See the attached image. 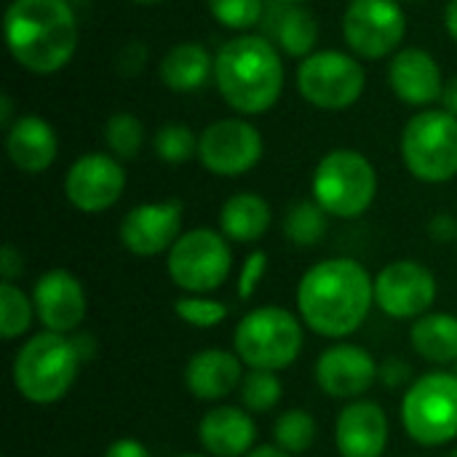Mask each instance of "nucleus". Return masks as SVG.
Returning a JSON list of instances; mask_svg holds the SVG:
<instances>
[{"instance_id":"obj_1","label":"nucleus","mask_w":457,"mask_h":457,"mask_svg":"<svg viewBox=\"0 0 457 457\" xmlns=\"http://www.w3.org/2000/svg\"><path fill=\"white\" fill-rule=\"evenodd\" d=\"M375 305V278L351 257H329L305 270L297 287L303 324L329 340H345Z\"/></svg>"},{"instance_id":"obj_2","label":"nucleus","mask_w":457,"mask_h":457,"mask_svg":"<svg viewBox=\"0 0 457 457\" xmlns=\"http://www.w3.org/2000/svg\"><path fill=\"white\" fill-rule=\"evenodd\" d=\"M3 35L13 62L32 75L64 70L78 51V19L70 0H11Z\"/></svg>"},{"instance_id":"obj_3","label":"nucleus","mask_w":457,"mask_h":457,"mask_svg":"<svg viewBox=\"0 0 457 457\" xmlns=\"http://www.w3.org/2000/svg\"><path fill=\"white\" fill-rule=\"evenodd\" d=\"M214 86L238 115H262L284 94V62L278 48L260 35H236L214 56Z\"/></svg>"},{"instance_id":"obj_4","label":"nucleus","mask_w":457,"mask_h":457,"mask_svg":"<svg viewBox=\"0 0 457 457\" xmlns=\"http://www.w3.org/2000/svg\"><path fill=\"white\" fill-rule=\"evenodd\" d=\"M80 364L83 356L72 335L43 329L16 351L11 380L16 394L29 404H56L70 394Z\"/></svg>"},{"instance_id":"obj_5","label":"nucleus","mask_w":457,"mask_h":457,"mask_svg":"<svg viewBox=\"0 0 457 457\" xmlns=\"http://www.w3.org/2000/svg\"><path fill=\"white\" fill-rule=\"evenodd\" d=\"M311 193L329 217L356 220L375 204L378 171L364 153L337 147L316 163Z\"/></svg>"},{"instance_id":"obj_6","label":"nucleus","mask_w":457,"mask_h":457,"mask_svg":"<svg viewBox=\"0 0 457 457\" xmlns=\"http://www.w3.org/2000/svg\"><path fill=\"white\" fill-rule=\"evenodd\" d=\"M303 319L278 305H262L249 311L236 332L233 348L249 370L281 372L292 367L303 351Z\"/></svg>"},{"instance_id":"obj_7","label":"nucleus","mask_w":457,"mask_h":457,"mask_svg":"<svg viewBox=\"0 0 457 457\" xmlns=\"http://www.w3.org/2000/svg\"><path fill=\"white\" fill-rule=\"evenodd\" d=\"M399 150L415 179L426 185L450 182L457 177V115L445 107L415 112L402 131Z\"/></svg>"},{"instance_id":"obj_8","label":"nucleus","mask_w":457,"mask_h":457,"mask_svg":"<svg viewBox=\"0 0 457 457\" xmlns=\"http://www.w3.org/2000/svg\"><path fill=\"white\" fill-rule=\"evenodd\" d=\"M407 436L420 447H442L457 439V375L428 372L418 378L399 407Z\"/></svg>"},{"instance_id":"obj_9","label":"nucleus","mask_w":457,"mask_h":457,"mask_svg":"<svg viewBox=\"0 0 457 457\" xmlns=\"http://www.w3.org/2000/svg\"><path fill=\"white\" fill-rule=\"evenodd\" d=\"M169 278L187 295H209L233 273L230 241L212 228H193L166 254Z\"/></svg>"},{"instance_id":"obj_10","label":"nucleus","mask_w":457,"mask_h":457,"mask_svg":"<svg viewBox=\"0 0 457 457\" xmlns=\"http://www.w3.org/2000/svg\"><path fill=\"white\" fill-rule=\"evenodd\" d=\"M367 88V72L359 56L324 48L305 56L297 67V91L300 96L319 110H348L353 107Z\"/></svg>"},{"instance_id":"obj_11","label":"nucleus","mask_w":457,"mask_h":457,"mask_svg":"<svg viewBox=\"0 0 457 457\" xmlns=\"http://www.w3.org/2000/svg\"><path fill=\"white\" fill-rule=\"evenodd\" d=\"M407 35L402 0H351L343 13V37L359 59L391 56Z\"/></svg>"},{"instance_id":"obj_12","label":"nucleus","mask_w":457,"mask_h":457,"mask_svg":"<svg viewBox=\"0 0 457 457\" xmlns=\"http://www.w3.org/2000/svg\"><path fill=\"white\" fill-rule=\"evenodd\" d=\"M265 153V139L246 118H220L198 137V161L217 177L249 174Z\"/></svg>"},{"instance_id":"obj_13","label":"nucleus","mask_w":457,"mask_h":457,"mask_svg":"<svg viewBox=\"0 0 457 457\" xmlns=\"http://www.w3.org/2000/svg\"><path fill=\"white\" fill-rule=\"evenodd\" d=\"M126 190V169L110 153H86L64 174V195L83 214L112 209Z\"/></svg>"},{"instance_id":"obj_14","label":"nucleus","mask_w":457,"mask_h":457,"mask_svg":"<svg viewBox=\"0 0 457 457\" xmlns=\"http://www.w3.org/2000/svg\"><path fill=\"white\" fill-rule=\"evenodd\" d=\"M434 300L436 278L418 260H396L375 276V305L391 319H420Z\"/></svg>"},{"instance_id":"obj_15","label":"nucleus","mask_w":457,"mask_h":457,"mask_svg":"<svg viewBox=\"0 0 457 457\" xmlns=\"http://www.w3.org/2000/svg\"><path fill=\"white\" fill-rule=\"evenodd\" d=\"M182 214L185 209L177 198L137 204L123 214L118 225V238L123 249L137 257H155L163 252L169 254V249L182 236Z\"/></svg>"},{"instance_id":"obj_16","label":"nucleus","mask_w":457,"mask_h":457,"mask_svg":"<svg viewBox=\"0 0 457 457\" xmlns=\"http://www.w3.org/2000/svg\"><path fill=\"white\" fill-rule=\"evenodd\" d=\"M32 305L43 329L59 335H75L88 311L83 284L64 268H51L35 281Z\"/></svg>"},{"instance_id":"obj_17","label":"nucleus","mask_w":457,"mask_h":457,"mask_svg":"<svg viewBox=\"0 0 457 457\" xmlns=\"http://www.w3.org/2000/svg\"><path fill=\"white\" fill-rule=\"evenodd\" d=\"M380 378V367L370 351L351 343L327 348L316 361V383L332 399L356 402Z\"/></svg>"},{"instance_id":"obj_18","label":"nucleus","mask_w":457,"mask_h":457,"mask_svg":"<svg viewBox=\"0 0 457 457\" xmlns=\"http://www.w3.org/2000/svg\"><path fill=\"white\" fill-rule=\"evenodd\" d=\"M388 83L399 102L423 110L434 102H442L445 94L439 62L434 59V54L418 46H407L399 54H394L388 64Z\"/></svg>"},{"instance_id":"obj_19","label":"nucleus","mask_w":457,"mask_h":457,"mask_svg":"<svg viewBox=\"0 0 457 457\" xmlns=\"http://www.w3.org/2000/svg\"><path fill=\"white\" fill-rule=\"evenodd\" d=\"M335 447L340 457H383L388 447V418L378 402L356 399L335 420Z\"/></svg>"},{"instance_id":"obj_20","label":"nucleus","mask_w":457,"mask_h":457,"mask_svg":"<svg viewBox=\"0 0 457 457\" xmlns=\"http://www.w3.org/2000/svg\"><path fill=\"white\" fill-rule=\"evenodd\" d=\"M244 380V361L233 351L204 348L185 367V388L201 402H222Z\"/></svg>"},{"instance_id":"obj_21","label":"nucleus","mask_w":457,"mask_h":457,"mask_svg":"<svg viewBox=\"0 0 457 457\" xmlns=\"http://www.w3.org/2000/svg\"><path fill=\"white\" fill-rule=\"evenodd\" d=\"M8 161L24 174H43L59 155V137L40 115H19L5 131Z\"/></svg>"},{"instance_id":"obj_22","label":"nucleus","mask_w":457,"mask_h":457,"mask_svg":"<svg viewBox=\"0 0 457 457\" xmlns=\"http://www.w3.org/2000/svg\"><path fill=\"white\" fill-rule=\"evenodd\" d=\"M257 426L246 410L214 407L198 423V442L209 457H246L254 450Z\"/></svg>"},{"instance_id":"obj_23","label":"nucleus","mask_w":457,"mask_h":457,"mask_svg":"<svg viewBox=\"0 0 457 457\" xmlns=\"http://www.w3.org/2000/svg\"><path fill=\"white\" fill-rule=\"evenodd\" d=\"M158 75L169 91L193 94L201 91L214 78V56L204 43L182 40L163 54Z\"/></svg>"},{"instance_id":"obj_24","label":"nucleus","mask_w":457,"mask_h":457,"mask_svg":"<svg viewBox=\"0 0 457 457\" xmlns=\"http://www.w3.org/2000/svg\"><path fill=\"white\" fill-rule=\"evenodd\" d=\"M273 222L270 204L257 193H236L220 209V233L230 244L260 241Z\"/></svg>"},{"instance_id":"obj_25","label":"nucleus","mask_w":457,"mask_h":457,"mask_svg":"<svg viewBox=\"0 0 457 457\" xmlns=\"http://www.w3.org/2000/svg\"><path fill=\"white\" fill-rule=\"evenodd\" d=\"M410 343L431 364L457 361V316L426 313L410 329Z\"/></svg>"},{"instance_id":"obj_26","label":"nucleus","mask_w":457,"mask_h":457,"mask_svg":"<svg viewBox=\"0 0 457 457\" xmlns=\"http://www.w3.org/2000/svg\"><path fill=\"white\" fill-rule=\"evenodd\" d=\"M276 32V43L278 48L287 54V56H295V59H305L313 54L316 48V40H319V21L316 16L303 8V5H289L281 19L276 21L273 27Z\"/></svg>"},{"instance_id":"obj_27","label":"nucleus","mask_w":457,"mask_h":457,"mask_svg":"<svg viewBox=\"0 0 457 457\" xmlns=\"http://www.w3.org/2000/svg\"><path fill=\"white\" fill-rule=\"evenodd\" d=\"M327 212L311 198L289 206L284 217V233L295 246H316L327 233Z\"/></svg>"},{"instance_id":"obj_28","label":"nucleus","mask_w":457,"mask_h":457,"mask_svg":"<svg viewBox=\"0 0 457 457\" xmlns=\"http://www.w3.org/2000/svg\"><path fill=\"white\" fill-rule=\"evenodd\" d=\"M107 153L118 161H131L145 147V123L134 112H112L104 123Z\"/></svg>"},{"instance_id":"obj_29","label":"nucleus","mask_w":457,"mask_h":457,"mask_svg":"<svg viewBox=\"0 0 457 457\" xmlns=\"http://www.w3.org/2000/svg\"><path fill=\"white\" fill-rule=\"evenodd\" d=\"M35 319L32 297H27L13 281L0 284V337L16 340L29 332Z\"/></svg>"},{"instance_id":"obj_30","label":"nucleus","mask_w":457,"mask_h":457,"mask_svg":"<svg viewBox=\"0 0 457 457\" xmlns=\"http://www.w3.org/2000/svg\"><path fill=\"white\" fill-rule=\"evenodd\" d=\"M276 445L289 455H303L316 442V418L308 410H287L273 423Z\"/></svg>"},{"instance_id":"obj_31","label":"nucleus","mask_w":457,"mask_h":457,"mask_svg":"<svg viewBox=\"0 0 457 457\" xmlns=\"http://www.w3.org/2000/svg\"><path fill=\"white\" fill-rule=\"evenodd\" d=\"M281 396H284V386L276 372L249 370L241 380V402H244V410L252 415L276 410Z\"/></svg>"},{"instance_id":"obj_32","label":"nucleus","mask_w":457,"mask_h":457,"mask_svg":"<svg viewBox=\"0 0 457 457\" xmlns=\"http://www.w3.org/2000/svg\"><path fill=\"white\" fill-rule=\"evenodd\" d=\"M155 155L169 166H182L198 155V137L185 123H163L153 137Z\"/></svg>"},{"instance_id":"obj_33","label":"nucleus","mask_w":457,"mask_h":457,"mask_svg":"<svg viewBox=\"0 0 457 457\" xmlns=\"http://www.w3.org/2000/svg\"><path fill=\"white\" fill-rule=\"evenodd\" d=\"M174 313L179 321L195 327V329H214L228 319V305L220 300H212L206 295H185L174 300Z\"/></svg>"},{"instance_id":"obj_34","label":"nucleus","mask_w":457,"mask_h":457,"mask_svg":"<svg viewBox=\"0 0 457 457\" xmlns=\"http://www.w3.org/2000/svg\"><path fill=\"white\" fill-rule=\"evenodd\" d=\"M209 13L233 32H246L260 24L265 3L262 0H206Z\"/></svg>"},{"instance_id":"obj_35","label":"nucleus","mask_w":457,"mask_h":457,"mask_svg":"<svg viewBox=\"0 0 457 457\" xmlns=\"http://www.w3.org/2000/svg\"><path fill=\"white\" fill-rule=\"evenodd\" d=\"M268 270V254L265 252H252L241 268V276H238V297L241 300H249L254 295V289L260 287L262 276Z\"/></svg>"},{"instance_id":"obj_36","label":"nucleus","mask_w":457,"mask_h":457,"mask_svg":"<svg viewBox=\"0 0 457 457\" xmlns=\"http://www.w3.org/2000/svg\"><path fill=\"white\" fill-rule=\"evenodd\" d=\"M24 270V260L19 254V249L13 244H5L3 252H0V276L3 281H13L16 276H21Z\"/></svg>"},{"instance_id":"obj_37","label":"nucleus","mask_w":457,"mask_h":457,"mask_svg":"<svg viewBox=\"0 0 457 457\" xmlns=\"http://www.w3.org/2000/svg\"><path fill=\"white\" fill-rule=\"evenodd\" d=\"M104 457H153L150 450L139 442V439H131V436H123V439H115L107 450Z\"/></svg>"},{"instance_id":"obj_38","label":"nucleus","mask_w":457,"mask_h":457,"mask_svg":"<svg viewBox=\"0 0 457 457\" xmlns=\"http://www.w3.org/2000/svg\"><path fill=\"white\" fill-rule=\"evenodd\" d=\"M380 378H383V383H388L391 388H396V386H402V383L410 378V367H407L404 361L391 359V361H386V364L380 367Z\"/></svg>"},{"instance_id":"obj_39","label":"nucleus","mask_w":457,"mask_h":457,"mask_svg":"<svg viewBox=\"0 0 457 457\" xmlns=\"http://www.w3.org/2000/svg\"><path fill=\"white\" fill-rule=\"evenodd\" d=\"M428 230H431V236H434L436 241H450L453 236L457 238V222L450 217V214H439V217H434V222L428 225Z\"/></svg>"},{"instance_id":"obj_40","label":"nucleus","mask_w":457,"mask_h":457,"mask_svg":"<svg viewBox=\"0 0 457 457\" xmlns=\"http://www.w3.org/2000/svg\"><path fill=\"white\" fill-rule=\"evenodd\" d=\"M442 107H445L447 112L457 115V75H455V78H450V80L445 83V94H442Z\"/></svg>"},{"instance_id":"obj_41","label":"nucleus","mask_w":457,"mask_h":457,"mask_svg":"<svg viewBox=\"0 0 457 457\" xmlns=\"http://www.w3.org/2000/svg\"><path fill=\"white\" fill-rule=\"evenodd\" d=\"M13 120H16V118H13V99H11L8 94H3V96H0V126L8 131V129L13 126Z\"/></svg>"},{"instance_id":"obj_42","label":"nucleus","mask_w":457,"mask_h":457,"mask_svg":"<svg viewBox=\"0 0 457 457\" xmlns=\"http://www.w3.org/2000/svg\"><path fill=\"white\" fill-rule=\"evenodd\" d=\"M445 29L450 32L453 40H457V0H450L445 8Z\"/></svg>"},{"instance_id":"obj_43","label":"nucleus","mask_w":457,"mask_h":457,"mask_svg":"<svg viewBox=\"0 0 457 457\" xmlns=\"http://www.w3.org/2000/svg\"><path fill=\"white\" fill-rule=\"evenodd\" d=\"M246 457H292L289 453H284L278 445H260V447H254L252 453Z\"/></svg>"},{"instance_id":"obj_44","label":"nucleus","mask_w":457,"mask_h":457,"mask_svg":"<svg viewBox=\"0 0 457 457\" xmlns=\"http://www.w3.org/2000/svg\"><path fill=\"white\" fill-rule=\"evenodd\" d=\"M131 3H139V5H155V3H163V0H131Z\"/></svg>"},{"instance_id":"obj_45","label":"nucleus","mask_w":457,"mask_h":457,"mask_svg":"<svg viewBox=\"0 0 457 457\" xmlns=\"http://www.w3.org/2000/svg\"><path fill=\"white\" fill-rule=\"evenodd\" d=\"M281 3H289V5H303V3H308V0H281Z\"/></svg>"},{"instance_id":"obj_46","label":"nucleus","mask_w":457,"mask_h":457,"mask_svg":"<svg viewBox=\"0 0 457 457\" xmlns=\"http://www.w3.org/2000/svg\"><path fill=\"white\" fill-rule=\"evenodd\" d=\"M177 457H209V455H190V453H185V455H177Z\"/></svg>"},{"instance_id":"obj_47","label":"nucleus","mask_w":457,"mask_h":457,"mask_svg":"<svg viewBox=\"0 0 457 457\" xmlns=\"http://www.w3.org/2000/svg\"><path fill=\"white\" fill-rule=\"evenodd\" d=\"M450 457H457V450H453V453H450Z\"/></svg>"},{"instance_id":"obj_48","label":"nucleus","mask_w":457,"mask_h":457,"mask_svg":"<svg viewBox=\"0 0 457 457\" xmlns=\"http://www.w3.org/2000/svg\"><path fill=\"white\" fill-rule=\"evenodd\" d=\"M407 3H415V0H407Z\"/></svg>"}]
</instances>
